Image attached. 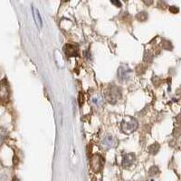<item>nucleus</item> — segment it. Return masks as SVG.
Wrapping results in <instances>:
<instances>
[{"label":"nucleus","mask_w":181,"mask_h":181,"mask_svg":"<svg viewBox=\"0 0 181 181\" xmlns=\"http://www.w3.org/2000/svg\"><path fill=\"white\" fill-rule=\"evenodd\" d=\"M122 97V90L115 85H111L105 92V99L111 104L116 103Z\"/></svg>","instance_id":"1"},{"label":"nucleus","mask_w":181,"mask_h":181,"mask_svg":"<svg viewBox=\"0 0 181 181\" xmlns=\"http://www.w3.org/2000/svg\"><path fill=\"white\" fill-rule=\"evenodd\" d=\"M9 97H10L9 83L7 78H4L0 82V102L7 103L9 101Z\"/></svg>","instance_id":"2"},{"label":"nucleus","mask_w":181,"mask_h":181,"mask_svg":"<svg viewBox=\"0 0 181 181\" xmlns=\"http://www.w3.org/2000/svg\"><path fill=\"white\" fill-rule=\"evenodd\" d=\"M138 128V122L134 118H130L129 120L124 119L122 123V129L125 133H131Z\"/></svg>","instance_id":"3"},{"label":"nucleus","mask_w":181,"mask_h":181,"mask_svg":"<svg viewBox=\"0 0 181 181\" xmlns=\"http://www.w3.org/2000/svg\"><path fill=\"white\" fill-rule=\"evenodd\" d=\"M130 74H131V70L126 64L120 65L118 69V72H117V76H118L119 80L122 81V82L129 81L130 78Z\"/></svg>","instance_id":"4"},{"label":"nucleus","mask_w":181,"mask_h":181,"mask_svg":"<svg viewBox=\"0 0 181 181\" xmlns=\"http://www.w3.org/2000/svg\"><path fill=\"white\" fill-rule=\"evenodd\" d=\"M102 166H103V158L98 154L93 155L92 159H90V167H92V169L95 173L100 172L102 169Z\"/></svg>","instance_id":"5"},{"label":"nucleus","mask_w":181,"mask_h":181,"mask_svg":"<svg viewBox=\"0 0 181 181\" xmlns=\"http://www.w3.org/2000/svg\"><path fill=\"white\" fill-rule=\"evenodd\" d=\"M64 52L67 57L78 56V46L75 44L66 43L64 46Z\"/></svg>","instance_id":"6"},{"label":"nucleus","mask_w":181,"mask_h":181,"mask_svg":"<svg viewBox=\"0 0 181 181\" xmlns=\"http://www.w3.org/2000/svg\"><path fill=\"white\" fill-rule=\"evenodd\" d=\"M117 145V140L113 137V136H106L102 142H101V147L103 149H109V148H111L113 147H115Z\"/></svg>","instance_id":"7"},{"label":"nucleus","mask_w":181,"mask_h":181,"mask_svg":"<svg viewBox=\"0 0 181 181\" xmlns=\"http://www.w3.org/2000/svg\"><path fill=\"white\" fill-rule=\"evenodd\" d=\"M135 161V155L133 153H128L125 154L122 159V166L123 168H129L133 164Z\"/></svg>","instance_id":"8"},{"label":"nucleus","mask_w":181,"mask_h":181,"mask_svg":"<svg viewBox=\"0 0 181 181\" xmlns=\"http://www.w3.org/2000/svg\"><path fill=\"white\" fill-rule=\"evenodd\" d=\"M33 16H34V18H35V25H37L38 28L41 29L43 27V21H42L41 16H40V14H39V11L35 7H33Z\"/></svg>","instance_id":"9"},{"label":"nucleus","mask_w":181,"mask_h":181,"mask_svg":"<svg viewBox=\"0 0 181 181\" xmlns=\"http://www.w3.org/2000/svg\"><path fill=\"white\" fill-rule=\"evenodd\" d=\"M159 148H160V146H159V143H154V144H152L151 146H149V148H148V151H149L150 154L155 155V154H157V153L159 152Z\"/></svg>","instance_id":"10"},{"label":"nucleus","mask_w":181,"mask_h":181,"mask_svg":"<svg viewBox=\"0 0 181 181\" xmlns=\"http://www.w3.org/2000/svg\"><path fill=\"white\" fill-rule=\"evenodd\" d=\"M7 130L2 128V127H0V146L4 143L5 140L7 139Z\"/></svg>","instance_id":"11"},{"label":"nucleus","mask_w":181,"mask_h":181,"mask_svg":"<svg viewBox=\"0 0 181 181\" xmlns=\"http://www.w3.org/2000/svg\"><path fill=\"white\" fill-rule=\"evenodd\" d=\"M93 103L95 105V106H97V107H100V106H101L102 105V103H103V101H102V99H101V97L100 96V95H97V96H95V97H93Z\"/></svg>","instance_id":"12"},{"label":"nucleus","mask_w":181,"mask_h":181,"mask_svg":"<svg viewBox=\"0 0 181 181\" xmlns=\"http://www.w3.org/2000/svg\"><path fill=\"white\" fill-rule=\"evenodd\" d=\"M136 17H137V19H138L139 21L144 22V21H146L147 18H148V14H147V13H145V12H141V13H139Z\"/></svg>","instance_id":"13"},{"label":"nucleus","mask_w":181,"mask_h":181,"mask_svg":"<svg viewBox=\"0 0 181 181\" xmlns=\"http://www.w3.org/2000/svg\"><path fill=\"white\" fill-rule=\"evenodd\" d=\"M159 172V169L156 167V166H153V167L149 169V175H150V176H155V175H157Z\"/></svg>","instance_id":"14"},{"label":"nucleus","mask_w":181,"mask_h":181,"mask_svg":"<svg viewBox=\"0 0 181 181\" xmlns=\"http://www.w3.org/2000/svg\"><path fill=\"white\" fill-rule=\"evenodd\" d=\"M79 103L80 105H83V94L82 93H80V95H79Z\"/></svg>","instance_id":"15"},{"label":"nucleus","mask_w":181,"mask_h":181,"mask_svg":"<svg viewBox=\"0 0 181 181\" xmlns=\"http://www.w3.org/2000/svg\"><path fill=\"white\" fill-rule=\"evenodd\" d=\"M169 10H170V11H171L172 13H177V12H178V8H177V7H170Z\"/></svg>","instance_id":"16"},{"label":"nucleus","mask_w":181,"mask_h":181,"mask_svg":"<svg viewBox=\"0 0 181 181\" xmlns=\"http://www.w3.org/2000/svg\"><path fill=\"white\" fill-rule=\"evenodd\" d=\"M111 3H112V4H114V5H116V6H119L118 7H120V6H122L119 1H111Z\"/></svg>","instance_id":"17"},{"label":"nucleus","mask_w":181,"mask_h":181,"mask_svg":"<svg viewBox=\"0 0 181 181\" xmlns=\"http://www.w3.org/2000/svg\"><path fill=\"white\" fill-rule=\"evenodd\" d=\"M13 181H20V180H19L17 177H14V178H13Z\"/></svg>","instance_id":"18"},{"label":"nucleus","mask_w":181,"mask_h":181,"mask_svg":"<svg viewBox=\"0 0 181 181\" xmlns=\"http://www.w3.org/2000/svg\"><path fill=\"white\" fill-rule=\"evenodd\" d=\"M145 4H148V5H150V4H153V2H148V1H145Z\"/></svg>","instance_id":"19"}]
</instances>
